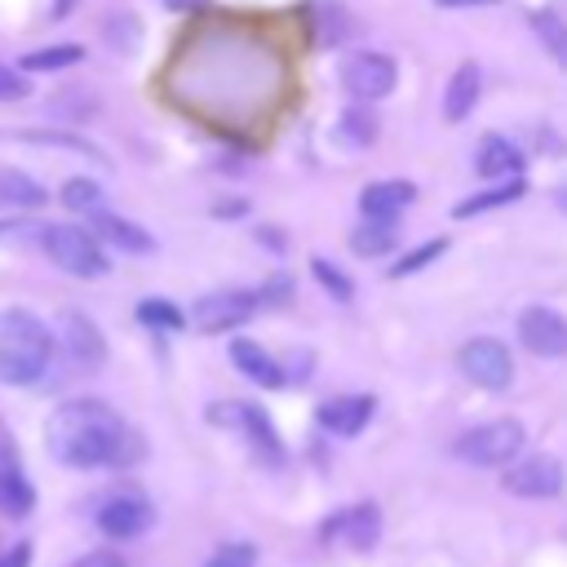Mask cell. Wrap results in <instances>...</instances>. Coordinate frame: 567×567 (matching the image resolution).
Masks as SVG:
<instances>
[{
  "label": "cell",
  "instance_id": "cell-25",
  "mask_svg": "<svg viewBox=\"0 0 567 567\" xmlns=\"http://www.w3.org/2000/svg\"><path fill=\"white\" fill-rule=\"evenodd\" d=\"M80 58H84V44H44L22 53V71H62V66H75Z\"/></svg>",
  "mask_w": 567,
  "mask_h": 567
},
{
  "label": "cell",
  "instance_id": "cell-7",
  "mask_svg": "<svg viewBox=\"0 0 567 567\" xmlns=\"http://www.w3.org/2000/svg\"><path fill=\"white\" fill-rule=\"evenodd\" d=\"M505 492H514V496H527V501H549V496H558L563 492V483H567V470H563V461L558 456H549V452H532V456H514L509 465H505Z\"/></svg>",
  "mask_w": 567,
  "mask_h": 567
},
{
  "label": "cell",
  "instance_id": "cell-2",
  "mask_svg": "<svg viewBox=\"0 0 567 567\" xmlns=\"http://www.w3.org/2000/svg\"><path fill=\"white\" fill-rule=\"evenodd\" d=\"M53 359V332L31 310H0V381L4 385H40Z\"/></svg>",
  "mask_w": 567,
  "mask_h": 567
},
{
  "label": "cell",
  "instance_id": "cell-19",
  "mask_svg": "<svg viewBox=\"0 0 567 567\" xmlns=\"http://www.w3.org/2000/svg\"><path fill=\"white\" fill-rule=\"evenodd\" d=\"M474 168H478L483 177H492V182H501V177H518V173H523V151H518L509 137L487 133V137L478 142Z\"/></svg>",
  "mask_w": 567,
  "mask_h": 567
},
{
  "label": "cell",
  "instance_id": "cell-13",
  "mask_svg": "<svg viewBox=\"0 0 567 567\" xmlns=\"http://www.w3.org/2000/svg\"><path fill=\"white\" fill-rule=\"evenodd\" d=\"M151 501L146 496H133V492H120V496H111L102 509H97V532L106 536V540H133V536H142L146 527H151Z\"/></svg>",
  "mask_w": 567,
  "mask_h": 567
},
{
  "label": "cell",
  "instance_id": "cell-26",
  "mask_svg": "<svg viewBox=\"0 0 567 567\" xmlns=\"http://www.w3.org/2000/svg\"><path fill=\"white\" fill-rule=\"evenodd\" d=\"M58 199H62V208H71V213H97L102 208V186L93 182V177H66L62 182V190H58Z\"/></svg>",
  "mask_w": 567,
  "mask_h": 567
},
{
  "label": "cell",
  "instance_id": "cell-31",
  "mask_svg": "<svg viewBox=\"0 0 567 567\" xmlns=\"http://www.w3.org/2000/svg\"><path fill=\"white\" fill-rule=\"evenodd\" d=\"M22 142H35V146H62V151H80V155H89V159H102L106 164V155L89 142V137H75V133H53V128H40V133H22Z\"/></svg>",
  "mask_w": 567,
  "mask_h": 567
},
{
  "label": "cell",
  "instance_id": "cell-41",
  "mask_svg": "<svg viewBox=\"0 0 567 567\" xmlns=\"http://www.w3.org/2000/svg\"><path fill=\"white\" fill-rule=\"evenodd\" d=\"M208 0H164V9H173V13H195V9H204Z\"/></svg>",
  "mask_w": 567,
  "mask_h": 567
},
{
  "label": "cell",
  "instance_id": "cell-34",
  "mask_svg": "<svg viewBox=\"0 0 567 567\" xmlns=\"http://www.w3.org/2000/svg\"><path fill=\"white\" fill-rule=\"evenodd\" d=\"M27 93H31V84H27L13 66H4V62H0V102H22Z\"/></svg>",
  "mask_w": 567,
  "mask_h": 567
},
{
  "label": "cell",
  "instance_id": "cell-42",
  "mask_svg": "<svg viewBox=\"0 0 567 567\" xmlns=\"http://www.w3.org/2000/svg\"><path fill=\"white\" fill-rule=\"evenodd\" d=\"M439 9H470V4H496V0H434Z\"/></svg>",
  "mask_w": 567,
  "mask_h": 567
},
{
  "label": "cell",
  "instance_id": "cell-23",
  "mask_svg": "<svg viewBox=\"0 0 567 567\" xmlns=\"http://www.w3.org/2000/svg\"><path fill=\"white\" fill-rule=\"evenodd\" d=\"M394 244H399L394 217H368L363 226L350 230V252H354V257H385Z\"/></svg>",
  "mask_w": 567,
  "mask_h": 567
},
{
  "label": "cell",
  "instance_id": "cell-24",
  "mask_svg": "<svg viewBox=\"0 0 567 567\" xmlns=\"http://www.w3.org/2000/svg\"><path fill=\"white\" fill-rule=\"evenodd\" d=\"M527 22H532L536 40L545 44V53L567 71V22H563L554 9H532V13H527Z\"/></svg>",
  "mask_w": 567,
  "mask_h": 567
},
{
  "label": "cell",
  "instance_id": "cell-5",
  "mask_svg": "<svg viewBox=\"0 0 567 567\" xmlns=\"http://www.w3.org/2000/svg\"><path fill=\"white\" fill-rule=\"evenodd\" d=\"M399 80V66L394 58L377 53V49H359V53H346L341 58V84L354 102H381Z\"/></svg>",
  "mask_w": 567,
  "mask_h": 567
},
{
  "label": "cell",
  "instance_id": "cell-3",
  "mask_svg": "<svg viewBox=\"0 0 567 567\" xmlns=\"http://www.w3.org/2000/svg\"><path fill=\"white\" fill-rule=\"evenodd\" d=\"M40 248L58 270H66L75 279H102L111 270V261H106L102 244L89 235V226H66V221L40 226Z\"/></svg>",
  "mask_w": 567,
  "mask_h": 567
},
{
  "label": "cell",
  "instance_id": "cell-4",
  "mask_svg": "<svg viewBox=\"0 0 567 567\" xmlns=\"http://www.w3.org/2000/svg\"><path fill=\"white\" fill-rule=\"evenodd\" d=\"M523 443H527V430L514 416H496V421H483V425L465 430L452 443V452H456V461H465L474 470H505L523 452Z\"/></svg>",
  "mask_w": 567,
  "mask_h": 567
},
{
  "label": "cell",
  "instance_id": "cell-30",
  "mask_svg": "<svg viewBox=\"0 0 567 567\" xmlns=\"http://www.w3.org/2000/svg\"><path fill=\"white\" fill-rule=\"evenodd\" d=\"M310 270H315V279L332 292V301H350V297H354V279H350L337 261H328V257H310Z\"/></svg>",
  "mask_w": 567,
  "mask_h": 567
},
{
  "label": "cell",
  "instance_id": "cell-8",
  "mask_svg": "<svg viewBox=\"0 0 567 567\" xmlns=\"http://www.w3.org/2000/svg\"><path fill=\"white\" fill-rule=\"evenodd\" d=\"M257 306H261L257 292H248V288H221V292H208V297L195 301L190 323L199 332H230V328L248 323Z\"/></svg>",
  "mask_w": 567,
  "mask_h": 567
},
{
  "label": "cell",
  "instance_id": "cell-32",
  "mask_svg": "<svg viewBox=\"0 0 567 567\" xmlns=\"http://www.w3.org/2000/svg\"><path fill=\"white\" fill-rule=\"evenodd\" d=\"M443 248H447V239H430V244H421V248L403 252V257L390 266V275H394V279H403V275H416V270H425L430 261H439V257H443Z\"/></svg>",
  "mask_w": 567,
  "mask_h": 567
},
{
  "label": "cell",
  "instance_id": "cell-21",
  "mask_svg": "<svg viewBox=\"0 0 567 567\" xmlns=\"http://www.w3.org/2000/svg\"><path fill=\"white\" fill-rule=\"evenodd\" d=\"M44 204H49V190L35 177H27L18 168H4L0 173V208H9V213H35Z\"/></svg>",
  "mask_w": 567,
  "mask_h": 567
},
{
  "label": "cell",
  "instance_id": "cell-12",
  "mask_svg": "<svg viewBox=\"0 0 567 567\" xmlns=\"http://www.w3.org/2000/svg\"><path fill=\"white\" fill-rule=\"evenodd\" d=\"M518 341L540 359H563L567 354V319L549 306H527L518 315Z\"/></svg>",
  "mask_w": 567,
  "mask_h": 567
},
{
  "label": "cell",
  "instance_id": "cell-39",
  "mask_svg": "<svg viewBox=\"0 0 567 567\" xmlns=\"http://www.w3.org/2000/svg\"><path fill=\"white\" fill-rule=\"evenodd\" d=\"M257 239H261L266 248H275V252H284V248H288V239H284V235H275V226H261V230H257Z\"/></svg>",
  "mask_w": 567,
  "mask_h": 567
},
{
  "label": "cell",
  "instance_id": "cell-44",
  "mask_svg": "<svg viewBox=\"0 0 567 567\" xmlns=\"http://www.w3.org/2000/svg\"><path fill=\"white\" fill-rule=\"evenodd\" d=\"M558 208H563V213H567V186H563V190H558Z\"/></svg>",
  "mask_w": 567,
  "mask_h": 567
},
{
  "label": "cell",
  "instance_id": "cell-10",
  "mask_svg": "<svg viewBox=\"0 0 567 567\" xmlns=\"http://www.w3.org/2000/svg\"><path fill=\"white\" fill-rule=\"evenodd\" d=\"M461 372L483 390H505L514 381V354L496 337H474L461 346Z\"/></svg>",
  "mask_w": 567,
  "mask_h": 567
},
{
  "label": "cell",
  "instance_id": "cell-11",
  "mask_svg": "<svg viewBox=\"0 0 567 567\" xmlns=\"http://www.w3.org/2000/svg\"><path fill=\"white\" fill-rule=\"evenodd\" d=\"M319 540L323 545H332V540H341L346 549H359V554H368L377 540H381V509L372 505V501H363V505H350V509H337L323 527H319Z\"/></svg>",
  "mask_w": 567,
  "mask_h": 567
},
{
  "label": "cell",
  "instance_id": "cell-36",
  "mask_svg": "<svg viewBox=\"0 0 567 567\" xmlns=\"http://www.w3.org/2000/svg\"><path fill=\"white\" fill-rule=\"evenodd\" d=\"M71 567H124V558L115 549H89L84 558H75Z\"/></svg>",
  "mask_w": 567,
  "mask_h": 567
},
{
  "label": "cell",
  "instance_id": "cell-35",
  "mask_svg": "<svg viewBox=\"0 0 567 567\" xmlns=\"http://www.w3.org/2000/svg\"><path fill=\"white\" fill-rule=\"evenodd\" d=\"M288 297H292V275H270V279L257 288V301H270V306L288 301Z\"/></svg>",
  "mask_w": 567,
  "mask_h": 567
},
{
  "label": "cell",
  "instance_id": "cell-6",
  "mask_svg": "<svg viewBox=\"0 0 567 567\" xmlns=\"http://www.w3.org/2000/svg\"><path fill=\"white\" fill-rule=\"evenodd\" d=\"M208 421H217V425H235V430L248 439V447L257 452L261 465H284V443H279L270 416H266L257 403H217V408L208 412Z\"/></svg>",
  "mask_w": 567,
  "mask_h": 567
},
{
  "label": "cell",
  "instance_id": "cell-18",
  "mask_svg": "<svg viewBox=\"0 0 567 567\" xmlns=\"http://www.w3.org/2000/svg\"><path fill=\"white\" fill-rule=\"evenodd\" d=\"M412 199H416V186L403 177H390V182H368L359 195V208L363 217H399Z\"/></svg>",
  "mask_w": 567,
  "mask_h": 567
},
{
  "label": "cell",
  "instance_id": "cell-17",
  "mask_svg": "<svg viewBox=\"0 0 567 567\" xmlns=\"http://www.w3.org/2000/svg\"><path fill=\"white\" fill-rule=\"evenodd\" d=\"M478 89H483L478 62H461V66L452 71L447 89H443V120H447V124H461V120L474 111V102H478Z\"/></svg>",
  "mask_w": 567,
  "mask_h": 567
},
{
  "label": "cell",
  "instance_id": "cell-38",
  "mask_svg": "<svg viewBox=\"0 0 567 567\" xmlns=\"http://www.w3.org/2000/svg\"><path fill=\"white\" fill-rule=\"evenodd\" d=\"M239 213H248L244 199H221V204H213V217H239Z\"/></svg>",
  "mask_w": 567,
  "mask_h": 567
},
{
  "label": "cell",
  "instance_id": "cell-29",
  "mask_svg": "<svg viewBox=\"0 0 567 567\" xmlns=\"http://www.w3.org/2000/svg\"><path fill=\"white\" fill-rule=\"evenodd\" d=\"M315 27H319V40H323V44H341V40L354 31V18H350L341 4H319Z\"/></svg>",
  "mask_w": 567,
  "mask_h": 567
},
{
  "label": "cell",
  "instance_id": "cell-15",
  "mask_svg": "<svg viewBox=\"0 0 567 567\" xmlns=\"http://www.w3.org/2000/svg\"><path fill=\"white\" fill-rule=\"evenodd\" d=\"M89 235H93L97 244H111V248L128 252V257H142V252H151V248H155L151 230H142L137 221H128V217H115V213H106V208L89 213Z\"/></svg>",
  "mask_w": 567,
  "mask_h": 567
},
{
  "label": "cell",
  "instance_id": "cell-28",
  "mask_svg": "<svg viewBox=\"0 0 567 567\" xmlns=\"http://www.w3.org/2000/svg\"><path fill=\"white\" fill-rule=\"evenodd\" d=\"M137 323L159 328V332H177V328L186 323V315H182L168 297H146V301H137Z\"/></svg>",
  "mask_w": 567,
  "mask_h": 567
},
{
  "label": "cell",
  "instance_id": "cell-16",
  "mask_svg": "<svg viewBox=\"0 0 567 567\" xmlns=\"http://www.w3.org/2000/svg\"><path fill=\"white\" fill-rule=\"evenodd\" d=\"M230 363L252 381V385H261V390H279L284 385V363L279 359H270L257 341H248V337H235L230 341Z\"/></svg>",
  "mask_w": 567,
  "mask_h": 567
},
{
  "label": "cell",
  "instance_id": "cell-14",
  "mask_svg": "<svg viewBox=\"0 0 567 567\" xmlns=\"http://www.w3.org/2000/svg\"><path fill=\"white\" fill-rule=\"evenodd\" d=\"M372 408H377L372 394H337V399L319 403L315 421H319L328 434H337V439H354V434L372 421Z\"/></svg>",
  "mask_w": 567,
  "mask_h": 567
},
{
  "label": "cell",
  "instance_id": "cell-27",
  "mask_svg": "<svg viewBox=\"0 0 567 567\" xmlns=\"http://www.w3.org/2000/svg\"><path fill=\"white\" fill-rule=\"evenodd\" d=\"M341 137L354 146H372L377 142V115L368 111V102H354L341 111Z\"/></svg>",
  "mask_w": 567,
  "mask_h": 567
},
{
  "label": "cell",
  "instance_id": "cell-22",
  "mask_svg": "<svg viewBox=\"0 0 567 567\" xmlns=\"http://www.w3.org/2000/svg\"><path fill=\"white\" fill-rule=\"evenodd\" d=\"M523 195H527V182H523V177H501L496 186H487V190H478V195L452 204V217H456V221H461V217H478V213L505 208V204H514V199H523Z\"/></svg>",
  "mask_w": 567,
  "mask_h": 567
},
{
  "label": "cell",
  "instance_id": "cell-20",
  "mask_svg": "<svg viewBox=\"0 0 567 567\" xmlns=\"http://www.w3.org/2000/svg\"><path fill=\"white\" fill-rule=\"evenodd\" d=\"M35 509V487L18 461H0V518H27Z\"/></svg>",
  "mask_w": 567,
  "mask_h": 567
},
{
  "label": "cell",
  "instance_id": "cell-33",
  "mask_svg": "<svg viewBox=\"0 0 567 567\" xmlns=\"http://www.w3.org/2000/svg\"><path fill=\"white\" fill-rule=\"evenodd\" d=\"M257 563V545H248V540H235V545H221V549H213V558L204 563V567H252Z\"/></svg>",
  "mask_w": 567,
  "mask_h": 567
},
{
  "label": "cell",
  "instance_id": "cell-40",
  "mask_svg": "<svg viewBox=\"0 0 567 567\" xmlns=\"http://www.w3.org/2000/svg\"><path fill=\"white\" fill-rule=\"evenodd\" d=\"M75 4H80V0H53V4H49V18H53V22H62V18H71V9H75Z\"/></svg>",
  "mask_w": 567,
  "mask_h": 567
},
{
  "label": "cell",
  "instance_id": "cell-1",
  "mask_svg": "<svg viewBox=\"0 0 567 567\" xmlns=\"http://www.w3.org/2000/svg\"><path fill=\"white\" fill-rule=\"evenodd\" d=\"M49 456L71 470H102V465H128L142 456V443L128 434L115 408L102 399H66L53 408L44 425Z\"/></svg>",
  "mask_w": 567,
  "mask_h": 567
},
{
  "label": "cell",
  "instance_id": "cell-37",
  "mask_svg": "<svg viewBox=\"0 0 567 567\" xmlns=\"http://www.w3.org/2000/svg\"><path fill=\"white\" fill-rule=\"evenodd\" d=\"M0 567H31V540H18V545L0 549Z\"/></svg>",
  "mask_w": 567,
  "mask_h": 567
},
{
  "label": "cell",
  "instance_id": "cell-43",
  "mask_svg": "<svg viewBox=\"0 0 567 567\" xmlns=\"http://www.w3.org/2000/svg\"><path fill=\"white\" fill-rule=\"evenodd\" d=\"M0 461H18V456H13V443H9V434H4V425H0Z\"/></svg>",
  "mask_w": 567,
  "mask_h": 567
},
{
  "label": "cell",
  "instance_id": "cell-9",
  "mask_svg": "<svg viewBox=\"0 0 567 567\" xmlns=\"http://www.w3.org/2000/svg\"><path fill=\"white\" fill-rule=\"evenodd\" d=\"M53 346L66 354V363H71L75 372H93V368H102V359H106V341H102L97 323H93L89 315H75V310H66V315L58 319Z\"/></svg>",
  "mask_w": 567,
  "mask_h": 567
}]
</instances>
